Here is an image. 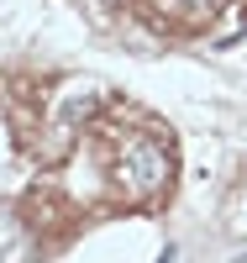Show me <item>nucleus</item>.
Segmentation results:
<instances>
[{"label": "nucleus", "mask_w": 247, "mask_h": 263, "mask_svg": "<svg viewBox=\"0 0 247 263\" xmlns=\"http://www.w3.org/2000/svg\"><path fill=\"white\" fill-rule=\"evenodd\" d=\"M100 158L105 179L121 205H153L174 190V147L163 126H100Z\"/></svg>", "instance_id": "1"}, {"label": "nucleus", "mask_w": 247, "mask_h": 263, "mask_svg": "<svg viewBox=\"0 0 247 263\" xmlns=\"http://www.w3.org/2000/svg\"><path fill=\"white\" fill-rule=\"evenodd\" d=\"M95 105H100V90H95V84H69V90H63L58 111H53V126H48L53 137H58V153L69 147V137L89 121V111H95Z\"/></svg>", "instance_id": "2"}, {"label": "nucleus", "mask_w": 247, "mask_h": 263, "mask_svg": "<svg viewBox=\"0 0 247 263\" xmlns=\"http://www.w3.org/2000/svg\"><path fill=\"white\" fill-rule=\"evenodd\" d=\"M142 6H147V16L158 21V27H168V32H195L200 21L216 11V0H142Z\"/></svg>", "instance_id": "3"}, {"label": "nucleus", "mask_w": 247, "mask_h": 263, "mask_svg": "<svg viewBox=\"0 0 247 263\" xmlns=\"http://www.w3.org/2000/svg\"><path fill=\"white\" fill-rule=\"evenodd\" d=\"M11 248V221H0V253Z\"/></svg>", "instance_id": "4"}, {"label": "nucleus", "mask_w": 247, "mask_h": 263, "mask_svg": "<svg viewBox=\"0 0 247 263\" xmlns=\"http://www.w3.org/2000/svg\"><path fill=\"white\" fill-rule=\"evenodd\" d=\"M174 258H179V253H174V248H163V258H158V263H174Z\"/></svg>", "instance_id": "5"}]
</instances>
